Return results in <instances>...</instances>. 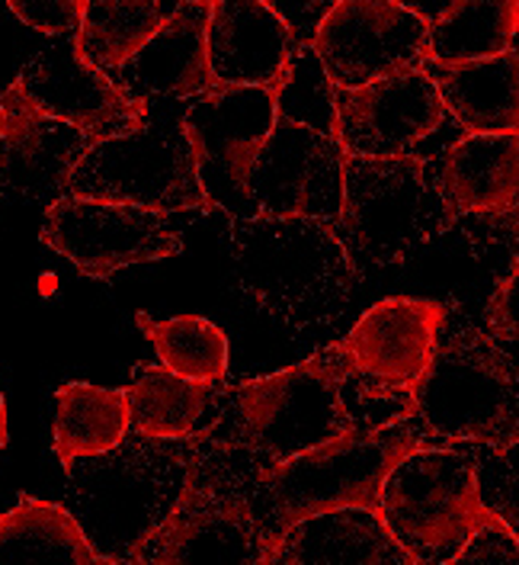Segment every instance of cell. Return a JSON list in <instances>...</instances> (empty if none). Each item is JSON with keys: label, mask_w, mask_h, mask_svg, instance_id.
<instances>
[{"label": "cell", "mask_w": 519, "mask_h": 565, "mask_svg": "<svg viewBox=\"0 0 519 565\" xmlns=\"http://www.w3.org/2000/svg\"><path fill=\"white\" fill-rule=\"evenodd\" d=\"M17 84L42 116L77 129L94 145L148 122L144 106L132 104L104 71L80 62L74 52V35L33 55Z\"/></svg>", "instance_id": "15"}, {"label": "cell", "mask_w": 519, "mask_h": 565, "mask_svg": "<svg viewBox=\"0 0 519 565\" xmlns=\"http://www.w3.org/2000/svg\"><path fill=\"white\" fill-rule=\"evenodd\" d=\"M517 292H519V260H510V274L497 282L490 302H487V334L513 353L517 344Z\"/></svg>", "instance_id": "32"}, {"label": "cell", "mask_w": 519, "mask_h": 565, "mask_svg": "<svg viewBox=\"0 0 519 565\" xmlns=\"http://www.w3.org/2000/svg\"><path fill=\"white\" fill-rule=\"evenodd\" d=\"M337 132L346 158H401L417 141L440 129L446 109L420 68L401 71L359 90L334 87Z\"/></svg>", "instance_id": "14"}, {"label": "cell", "mask_w": 519, "mask_h": 565, "mask_svg": "<svg viewBox=\"0 0 519 565\" xmlns=\"http://www.w3.org/2000/svg\"><path fill=\"white\" fill-rule=\"evenodd\" d=\"M379 518L414 565H450L485 527H504L478 498L458 450H417L381 482Z\"/></svg>", "instance_id": "7"}, {"label": "cell", "mask_w": 519, "mask_h": 565, "mask_svg": "<svg viewBox=\"0 0 519 565\" xmlns=\"http://www.w3.org/2000/svg\"><path fill=\"white\" fill-rule=\"evenodd\" d=\"M129 437L126 388L65 383L55 392V457L62 466L100 457Z\"/></svg>", "instance_id": "25"}, {"label": "cell", "mask_w": 519, "mask_h": 565, "mask_svg": "<svg viewBox=\"0 0 519 565\" xmlns=\"http://www.w3.org/2000/svg\"><path fill=\"white\" fill-rule=\"evenodd\" d=\"M190 454L161 440L126 437L109 454L74 459L68 472V511L94 553L126 565L148 533L173 511Z\"/></svg>", "instance_id": "3"}, {"label": "cell", "mask_w": 519, "mask_h": 565, "mask_svg": "<svg viewBox=\"0 0 519 565\" xmlns=\"http://www.w3.org/2000/svg\"><path fill=\"white\" fill-rule=\"evenodd\" d=\"M440 94L443 109L472 136H507L519 126V52L510 49L487 62L420 65Z\"/></svg>", "instance_id": "22"}, {"label": "cell", "mask_w": 519, "mask_h": 565, "mask_svg": "<svg viewBox=\"0 0 519 565\" xmlns=\"http://www.w3.org/2000/svg\"><path fill=\"white\" fill-rule=\"evenodd\" d=\"M171 13L173 7L151 0H87L74 52L90 68L112 74L139 55Z\"/></svg>", "instance_id": "26"}, {"label": "cell", "mask_w": 519, "mask_h": 565, "mask_svg": "<svg viewBox=\"0 0 519 565\" xmlns=\"http://www.w3.org/2000/svg\"><path fill=\"white\" fill-rule=\"evenodd\" d=\"M513 450H494L487 447L490 459L482 454H462L468 459L472 472H475V486H478V498L487 511L510 530L517 533V466H513Z\"/></svg>", "instance_id": "30"}, {"label": "cell", "mask_w": 519, "mask_h": 565, "mask_svg": "<svg viewBox=\"0 0 519 565\" xmlns=\"http://www.w3.org/2000/svg\"><path fill=\"white\" fill-rule=\"evenodd\" d=\"M277 90L218 87L186 106L180 129L196 154V174L212 210L250 218L247 174L277 122Z\"/></svg>", "instance_id": "11"}, {"label": "cell", "mask_w": 519, "mask_h": 565, "mask_svg": "<svg viewBox=\"0 0 519 565\" xmlns=\"http://www.w3.org/2000/svg\"><path fill=\"white\" fill-rule=\"evenodd\" d=\"M0 126H3V109H0Z\"/></svg>", "instance_id": "35"}, {"label": "cell", "mask_w": 519, "mask_h": 565, "mask_svg": "<svg viewBox=\"0 0 519 565\" xmlns=\"http://www.w3.org/2000/svg\"><path fill=\"white\" fill-rule=\"evenodd\" d=\"M228 267L253 309L299 334L344 316L359 280L337 228L321 218H231Z\"/></svg>", "instance_id": "1"}, {"label": "cell", "mask_w": 519, "mask_h": 565, "mask_svg": "<svg viewBox=\"0 0 519 565\" xmlns=\"http://www.w3.org/2000/svg\"><path fill=\"white\" fill-rule=\"evenodd\" d=\"M104 565H119V563H104Z\"/></svg>", "instance_id": "36"}, {"label": "cell", "mask_w": 519, "mask_h": 565, "mask_svg": "<svg viewBox=\"0 0 519 565\" xmlns=\"http://www.w3.org/2000/svg\"><path fill=\"white\" fill-rule=\"evenodd\" d=\"M126 565H270L253 489L228 462L221 444L208 440L190 450L173 511Z\"/></svg>", "instance_id": "6"}, {"label": "cell", "mask_w": 519, "mask_h": 565, "mask_svg": "<svg viewBox=\"0 0 519 565\" xmlns=\"http://www.w3.org/2000/svg\"><path fill=\"white\" fill-rule=\"evenodd\" d=\"M42 245L58 250L80 274L109 280L122 267L180 254L183 238L161 215L139 206L62 196L45 210Z\"/></svg>", "instance_id": "13"}, {"label": "cell", "mask_w": 519, "mask_h": 565, "mask_svg": "<svg viewBox=\"0 0 519 565\" xmlns=\"http://www.w3.org/2000/svg\"><path fill=\"white\" fill-rule=\"evenodd\" d=\"M68 508L20 498L0 514V565H104Z\"/></svg>", "instance_id": "23"}, {"label": "cell", "mask_w": 519, "mask_h": 565, "mask_svg": "<svg viewBox=\"0 0 519 565\" xmlns=\"http://www.w3.org/2000/svg\"><path fill=\"white\" fill-rule=\"evenodd\" d=\"M417 450H423V434L411 424L391 422L372 430H349L317 450L260 469L253 479V508L263 524L270 563L282 536L305 518L337 508L379 514L381 482Z\"/></svg>", "instance_id": "2"}, {"label": "cell", "mask_w": 519, "mask_h": 565, "mask_svg": "<svg viewBox=\"0 0 519 565\" xmlns=\"http://www.w3.org/2000/svg\"><path fill=\"white\" fill-rule=\"evenodd\" d=\"M430 17L394 0H340L317 20L312 52L337 90H359L423 65Z\"/></svg>", "instance_id": "10"}, {"label": "cell", "mask_w": 519, "mask_h": 565, "mask_svg": "<svg viewBox=\"0 0 519 565\" xmlns=\"http://www.w3.org/2000/svg\"><path fill=\"white\" fill-rule=\"evenodd\" d=\"M414 415L436 437L462 447L510 450L519 444V386L513 353L485 328L462 324L440 338L430 366L411 388Z\"/></svg>", "instance_id": "5"}, {"label": "cell", "mask_w": 519, "mask_h": 565, "mask_svg": "<svg viewBox=\"0 0 519 565\" xmlns=\"http://www.w3.org/2000/svg\"><path fill=\"white\" fill-rule=\"evenodd\" d=\"M277 116L285 122H295L302 129H312L324 139H334L337 132V113H334V84L321 68L317 55L309 42H299L292 52V62L277 87Z\"/></svg>", "instance_id": "29"}, {"label": "cell", "mask_w": 519, "mask_h": 565, "mask_svg": "<svg viewBox=\"0 0 519 565\" xmlns=\"http://www.w3.org/2000/svg\"><path fill=\"white\" fill-rule=\"evenodd\" d=\"M292 23L263 0H212L208 68L221 87L277 90L295 52Z\"/></svg>", "instance_id": "19"}, {"label": "cell", "mask_w": 519, "mask_h": 565, "mask_svg": "<svg viewBox=\"0 0 519 565\" xmlns=\"http://www.w3.org/2000/svg\"><path fill=\"white\" fill-rule=\"evenodd\" d=\"M129 398V434L141 440H190L196 422L212 402L208 383H186L164 370L161 363H141L132 386L126 388Z\"/></svg>", "instance_id": "27"}, {"label": "cell", "mask_w": 519, "mask_h": 565, "mask_svg": "<svg viewBox=\"0 0 519 565\" xmlns=\"http://www.w3.org/2000/svg\"><path fill=\"white\" fill-rule=\"evenodd\" d=\"M346 376L344 356L331 344L305 363L244 380L231 388V412L225 408L221 415V424H231L235 434L228 447L263 459L260 469H267L359 430L344 398Z\"/></svg>", "instance_id": "4"}, {"label": "cell", "mask_w": 519, "mask_h": 565, "mask_svg": "<svg viewBox=\"0 0 519 565\" xmlns=\"http://www.w3.org/2000/svg\"><path fill=\"white\" fill-rule=\"evenodd\" d=\"M7 447V405H3V392H0V454Z\"/></svg>", "instance_id": "34"}, {"label": "cell", "mask_w": 519, "mask_h": 565, "mask_svg": "<svg viewBox=\"0 0 519 565\" xmlns=\"http://www.w3.org/2000/svg\"><path fill=\"white\" fill-rule=\"evenodd\" d=\"M247 203L260 218H321L344 206V151L334 139L279 119L247 174Z\"/></svg>", "instance_id": "12"}, {"label": "cell", "mask_w": 519, "mask_h": 565, "mask_svg": "<svg viewBox=\"0 0 519 565\" xmlns=\"http://www.w3.org/2000/svg\"><path fill=\"white\" fill-rule=\"evenodd\" d=\"M436 193L452 222L517 210L519 141L507 136H465L443 154Z\"/></svg>", "instance_id": "20"}, {"label": "cell", "mask_w": 519, "mask_h": 565, "mask_svg": "<svg viewBox=\"0 0 519 565\" xmlns=\"http://www.w3.org/2000/svg\"><path fill=\"white\" fill-rule=\"evenodd\" d=\"M282 565H414L379 514L337 508L299 521L282 536L273 563Z\"/></svg>", "instance_id": "21"}, {"label": "cell", "mask_w": 519, "mask_h": 565, "mask_svg": "<svg viewBox=\"0 0 519 565\" xmlns=\"http://www.w3.org/2000/svg\"><path fill=\"white\" fill-rule=\"evenodd\" d=\"M340 222L372 264L394 267L414 250L436 242L452 225L426 161L401 158H346Z\"/></svg>", "instance_id": "8"}, {"label": "cell", "mask_w": 519, "mask_h": 565, "mask_svg": "<svg viewBox=\"0 0 519 565\" xmlns=\"http://www.w3.org/2000/svg\"><path fill=\"white\" fill-rule=\"evenodd\" d=\"M446 324V306L433 299H381L344 341H334L349 376L408 392L430 366Z\"/></svg>", "instance_id": "16"}, {"label": "cell", "mask_w": 519, "mask_h": 565, "mask_svg": "<svg viewBox=\"0 0 519 565\" xmlns=\"http://www.w3.org/2000/svg\"><path fill=\"white\" fill-rule=\"evenodd\" d=\"M450 565H519V536L507 527L478 530Z\"/></svg>", "instance_id": "33"}, {"label": "cell", "mask_w": 519, "mask_h": 565, "mask_svg": "<svg viewBox=\"0 0 519 565\" xmlns=\"http://www.w3.org/2000/svg\"><path fill=\"white\" fill-rule=\"evenodd\" d=\"M68 196L139 206L154 215L212 210L199 186L193 145L180 126H161L151 113L141 129L87 148L68 180Z\"/></svg>", "instance_id": "9"}, {"label": "cell", "mask_w": 519, "mask_h": 565, "mask_svg": "<svg viewBox=\"0 0 519 565\" xmlns=\"http://www.w3.org/2000/svg\"><path fill=\"white\" fill-rule=\"evenodd\" d=\"M87 0H10V10L33 26L35 33L45 35H74L84 17Z\"/></svg>", "instance_id": "31"}, {"label": "cell", "mask_w": 519, "mask_h": 565, "mask_svg": "<svg viewBox=\"0 0 519 565\" xmlns=\"http://www.w3.org/2000/svg\"><path fill=\"white\" fill-rule=\"evenodd\" d=\"M141 334L158 348L161 366L186 383H221L228 373V334L203 316H176L167 321H154L139 312Z\"/></svg>", "instance_id": "28"}, {"label": "cell", "mask_w": 519, "mask_h": 565, "mask_svg": "<svg viewBox=\"0 0 519 565\" xmlns=\"http://www.w3.org/2000/svg\"><path fill=\"white\" fill-rule=\"evenodd\" d=\"M212 0L176 3L164 26L148 39L132 62L106 74L132 104L151 109L161 100H196L221 84L208 68L206 30Z\"/></svg>", "instance_id": "18"}, {"label": "cell", "mask_w": 519, "mask_h": 565, "mask_svg": "<svg viewBox=\"0 0 519 565\" xmlns=\"http://www.w3.org/2000/svg\"><path fill=\"white\" fill-rule=\"evenodd\" d=\"M519 26L517 0H458L426 26V65L487 62L513 49Z\"/></svg>", "instance_id": "24"}, {"label": "cell", "mask_w": 519, "mask_h": 565, "mask_svg": "<svg viewBox=\"0 0 519 565\" xmlns=\"http://www.w3.org/2000/svg\"><path fill=\"white\" fill-rule=\"evenodd\" d=\"M0 196L55 203L68 196V180L94 141L58 119L42 116L13 81L0 97Z\"/></svg>", "instance_id": "17"}]
</instances>
